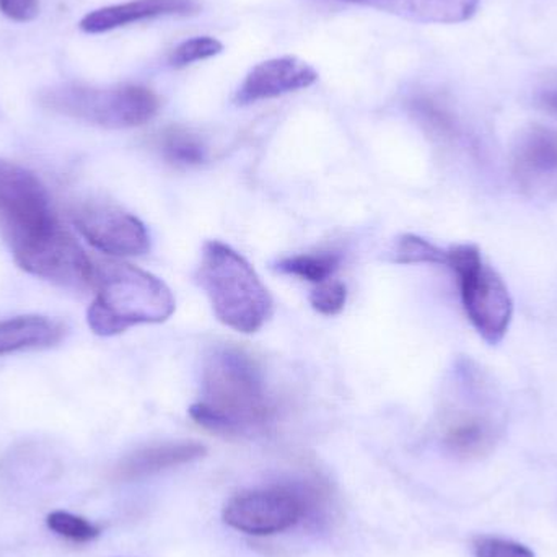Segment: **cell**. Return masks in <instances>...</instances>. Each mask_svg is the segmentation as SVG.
Wrapping results in <instances>:
<instances>
[{"label": "cell", "instance_id": "obj_1", "mask_svg": "<svg viewBox=\"0 0 557 557\" xmlns=\"http://www.w3.org/2000/svg\"><path fill=\"white\" fill-rule=\"evenodd\" d=\"M0 227L15 263L33 276L65 287L95 284L90 258L62 227L38 176L0 160Z\"/></svg>", "mask_w": 557, "mask_h": 557}, {"label": "cell", "instance_id": "obj_2", "mask_svg": "<svg viewBox=\"0 0 557 557\" xmlns=\"http://www.w3.org/2000/svg\"><path fill=\"white\" fill-rule=\"evenodd\" d=\"M189 416L206 431L224 437H253L276 419L257 360L235 346H218L205 357L201 392Z\"/></svg>", "mask_w": 557, "mask_h": 557}, {"label": "cell", "instance_id": "obj_3", "mask_svg": "<svg viewBox=\"0 0 557 557\" xmlns=\"http://www.w3.org/2000/svg\"><path fill=\"white\" fill-rule=\"evenodd\" d=\"M97 295L87 323L98 336H116L139 324H159L175 313V297L162 278L127 263H104L95 271Z\"/></svg>", "mask_w": 557, "mask_h": 557}, {"label": "cell", "instance_id": "obj_4", "mask_svg": "<svg viewBox=\"0 0 557 557\" xmlns=\"http://www.w3.org/2000/svg\"><path fill=\"white\" fill-rule=\"evenodd\" d=\"M198 282L218 320L238 333H257L273 317L274 300L267 285L240 253L222 242H208L202 248Z\"/></svg>", "mask_w": 557, "mask_h": 557}, {"label": "cell", "instance_id": "obj_5", "mask_svg": "<svg viewBox=\"0 0 557 557\" xmlns=\"http://www.w3.org/2000/svg\"><path fill=\"white\" fill-rule=\"evenodd\" d=\"M39 103L52 113L107 129H129L149 123L160 108L150 88L140 85L62 84L39 94Z\"/></svg>", "mask_w": 557, "mask_h": 557}, {"label": "cell", "instance_id": "obj_6", "mask_svg": "<svg viewBox=\"0 0 557 557\" xmlns=\"http://www.w3.org/2000/svg\"><path fill=\"white\" fill-rule=\"evenodd\" d=\"M445 267L457 276L461 304L474 330L490 344L504 339L513 317V301L503 277L484 263L476 245L447 250Z\"/></svg>", "mask_w": 557, "mask_h": 557}, {"label": "cell", "instance_id": "obj_7", "mask_svg": "<svg viewBox=\"0 0 557 557\" xmlns=\"http://www.w3.org/2000/svg\"><path fill=\"white\" fill-rule=\"evenodd\" d=\"M308 512L304 494L288 486L244 491L224 507V522L237 532L270 536L287 532Z\"/></svg>", "mask_w": 557, "mask_h": 557}, {"label": "cell", "instance_id": "obj_8", "mask_svg": "<svg viewBox=\"0 0 557 557\" xmlns=\"http://www.w3.org/2000/svg\"><path fill=\"white\" fill-rule=\"evenodd\" d=\"M75 228L82 237L111 257H140L150 250L146 225L117 206L107 202H87L72 214Z\"/></svg>", "mask_w": 557, "mask_h": 557}, {"label": "cell", "instance_id": "obj_9", "mask_svg": "<svg viewBox=\"0 0 557 557\" xmlns=\"http://www.w3.org/2000/svg\"><path fill=\"white\" fill-rule=\"evenodd\" d=\"M318 81L317 69L294 55L270 59L251 69L235 94L238 107L282 97L290 91L304 90Z\"/></svg>", "mask_w": 557, "mask_h": 557}, {"label": "cell", "instance_id": "obj_10", "mask_svg": "<svg viewBox=\"0 0 557 557\" xmlns=\"http://www.w3.org/2000/svg\"><path fill=\"white\" fill-rule=\"evenodd\" d=\"M198 12L199 3L196 0H131L87 13L82 18L81 29L98 35L157 16H186Z\"/></svg>", "mask_w": 557, "mask_h": 557}, {"label": "cell", "instance_id": "obj_11", "mask_svg": "<svg viewBox=\"0 0 557 557\" xmlns=\"http://www.w3.org/2000/svg\"><path fill=\"white\" fill-rule=\"evenodd\" d=\"M206 447L199 442H163V444L149 445L126 455L114 467L113 476L117 481H139L153 476L172 468L193 463L205 457Z\"/></svg>", "mask_w": 557, "mask_h": 557}, {"label": "cell", "instance_id": "obj_12", "mask_svg": "<svg viewBox=\"0 0 557 557\" xmlns=\"http://www.w3.org/2000/svg\"><path fill=\"white\" fill-rule=\"evenodd\" d=\"M416 23H461L476 13L480 0H344Z\"/></svg>", "mask_w": 557, "mask_h": 557}, {"label": "cell", "instance_id": "obj_13", "mask_svg": "<svg viewBox=\"0 0 557 557\" xmlns=\"http://www.w3.org/2000/svg\"><path fill=\"white\" fill-rule=\"evenodd\" d=\"M61 321L39 314L9 318L0 321V356L18 350L54 346L64 337Z\"/></svg>", "mask_w": 557, "mask_h": 557}, {"label": "cell", "instance_id": "obj_14", "mask_svg": "<svg viewBox=\"0 0 557 557\" xmlns=\"http://www.w3.org/2000/svg\"><path fill=\"white\" fill-rule=\"evenodd\" d=\"M513 170L522 182H539L557 173V131L535 126L520 139Z\"/></svg>", "mask_w": 557, "mask_h": 557}, {"label": "cell", "instance_id": "obj_15", "mask_svg": "<svg viewBox=\"0 0 557 557\" xmlns=\"http://www.w3.org/2000/svg\"><path fill=\"white\" fill-rule=\"evenodd\" d=\"M444 444L450 454L460 458H481L490 454L496 444V428L483 416H458L448 422Z\"/></svg>", "mask_w": 557, "mask_h": 557}, {"label": "cell", "instance_id": "obj_16", "mask_svg": "<svg viewBox=\"0 0 557 557\" xmlns=\"http://www.w3.org/2000/svg\"><path fill=\"white\" fill-rule=\"evenodd\" d=\"M341 267V255L333 251H321V253L295 255L278 261L277 271L304 278V281L321 282L330 281Z\"/></svg>", "mask_w": 557, "mask_h": 557}, {"label": "cell", "instance_id": "obj_17", "mask_svg": "<svg viewBox=\"0 0 557 557\" xmlns=\"http://www.w3.org/2000/svg\"><path fill=\"white\" fill-rule=\"evenodd\" d=\"M160 149L163 157L173 165H201L208 157V147L201 137L183 127H170L162 134Z\"/></svg>", "mask_w": 557, "mask_h": 557}, {"label": "cell", "instance_id": "obj_18", "mask_svg": "<svg viewBox=\"0 0 557 557\" xmlns=\"http://www.w3.org/2000/svg\"><path fill=\"white\" fill-rule=\"evenodd\" d=\"M395 261L399 264H441L445 267L447 250L416 235H405L396 244Z\"/></svg>", "mask_w": 557, "mask_h": 557}, {"label": "cell", "instance_id": "obj_19", "mask_svg": "<svg viewBox=\"0 0 557 557\" xmlns=\"http://www.w3.org/2000/svg\"><path fill=\"white\" fill-rule=\"evenodd\" d=\"M46 523H48L49 529H51L55 535L62 536V539L69 540V542H94V540L98 539V535H100V529L95 527L94 523L88 522L84 517L62 512V510H55V512L49 513Z\"/></svg>", "mask_w": 557, "mask_h": 557}, {"label": "cell", "instance_id": "obj_20", "mask_svg": "<svg viewBox=\"0 0 557 557\" xmlns=\"http://www.w3.org/2000/svg\"><path fill=\"white\" fill-rule=\"evenodd\" d=\"M224 51V45L212 36H198V38L186 39L182 45L173 49L170 55V65L175 69L186 67L205 59L214 58Z\"/></svg>", "mask_w": 557, "mask_h": 557}, {"label": "cell", "instance_id": "obj_21", "mask_svg": "<svg viewBox=\"0 0 557 557\" xmlns=\"http://www.w3.org/2000/svg\"><path fill=\"white\" fill-rule=\"evenodd\" d=\"M346 300L347 288L339 281L321 282L310 295L311 307L324 317H334V314L341 313Z\"/></svg>", "mask_w": 557, "mask_h": 557}, {"label": "cell", "instance_id": "obj_22", "mask_svg": "<svg viewBox=\"0 0 557 557\" xmlns=\"http://www.w3.org/2000/svg\"><path fill=\"white\" fill-rule=\"evenodd\" d=\"M476 557H536L529 546L497 536H480L474 540Z\"/></svg>", "mask_w": 557, "mask_h": 557}, {"label": "cell", "instance_id": "obj_23", "mask_svg": "<svg viewBox=\"0 0 557 557\" xmlns=\"http://www.w3.org/2000/svg\"><path fill=\"white\" fill-rule=\"evenodd\" d=\"M0 12L13 22H32L38 16L39 0H0Z\"/></svg>", "mask_w": 557, "mask_h": 557}, {"label": "cell", "instance_id": "obj_24", "mask_svg": "<svg viewBox=\"0 0 557 557\" xmlns=\"http://www.w3.org/2000/svg\"><path fill=\"white\" fill-rule=\"evenodd\" d=\"M540 107L545 108L548 113L557 114V85L545 88L539 97Z\"/></svg>", "mask_w": 557, "mask_h": 557}]
</instances>
